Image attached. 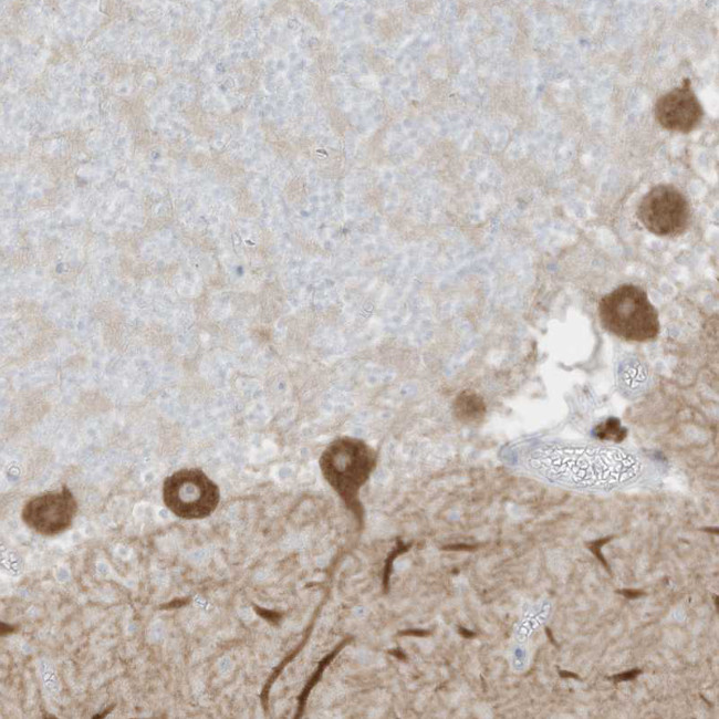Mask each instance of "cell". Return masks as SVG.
I'll return each instance as SVG.
<instances>
[{
	"mask_svg": "<svg viewBox=\"0 0 719 719\" xmlns=\"http://www.w3.org/2000/svg\"><path fill=\"white\" fill-rule=\"evenodd\" d=\"M530 465L549 479L579 484H605L632 478L638 470L626 452L550 446L536 449Z\"/></svg>",
	"mask_w": 719,
	"mask_h": 719,
	"instance_id": "obj_1",
	"label": "cell"
},
{
	"mask_svg": "<svg viewBox=\"0 0 719 719\" xmlns=\"http://www.w3.org/2000/svg\"><path fill=\"white\" fill-rule=\"evenodd\" d=\"M639 673H640V670L634 669V670H631L628 673L617 675V676H615V678L617 680H628V679L635 678Z\"/></svg>",
	"mask_w": 719,
	"mask_h": 719,
	"instance_id": "obj_10",
	"label": "cell"
},
{
	"mask_svg": "<svg viewBox=\"0 0 719 719\" xmlns=\"http://www.w3.org/2000/svg\"><path fill=\"white\" fill-rule=\"evenodd\" d=\"M486 414L483 399L472 392L461 393L455 400L454 415L465 425H477Z\"/></svg>",
	"mask_w": 719,
	"mask_h": 719,
	"instance_id": "obj_8",
	"label": "cell"
},
{
	"mask_svg": "<svg viewBox=\"0 0 719 719\" xmlns=\"http://www.w3.org/2000/svg\"><path fill=\"white\" fill-rule=\"evenodd\" d=\"M622 593H623L626 597H628V598H636V597L643 595L642 592H638V591H632V590H625V591H623Z\"/></svg>",
	"mask_w": 719,
	"mask_h": 719,
	"instance_id": "obj_11",
	"label": "cell"
},
{
	"mask_svg": "<svg viewBox=\"0 0 719 719\" xmlns=\"http://www.w3.org/2000/svg\"><path fill=\"white\" fill-rule=\"evenodd\" d=\"M163 500L178 518L204 519L218 507L220 491L202 470L180 469L164 480Z\"/></svg>",
	"mask_w": 719,
	"mask_h": 719,
	"instance_id": "obj_4",
	"label": "cell"
},
{
	"mask_svg": "<svg viewBox=\"0 0 719 719\" xmlns=\"http://www.w3.org/2000/svg\"><path fill=\"white\" fill-rule=\"evenodd\" d=\"M375 462L374 449L364 440L354 437H340L333 440L320 458L324 478L347 502L356 498Z\"/></svg>",
	"mask_w": 719,
	"mask_h": 719,
	"instance_id": "obj_3",
	"label": "cell"
},
{
	"mask_svg": "<svg viewBox=\"0 0 719 719\" xmlns=\"http://www.w3.org/2000/svg\"><path fill=\"white\" fill-rule=\"evenodd\" d=\"M704 108L698 101L690 80L661 95L655 105V117L668 131L689 133L701 121Z\"/></svg>",
	"mask_w": 719,
	"mask_h": 719,
	"instance_id": "obj_7",
	"label": "cell"
},
{
	"mask_svg": "<svg viewBox=\"0 0 719 719\" xmlns=\"http://www.w3.org/2000/svg\"><path fill=\"white\" fill-rule=\"evenodd\" d=\"M77 503L71 490L48 491L30 499L22 509L23 522L42 535H55L65 531L73 522Z\"/></svg>",
	"mask_w": 719,
	"mask_h": 719,
	"instance_id": "obj_6",
	"label": "cell"
},
{
	"mask_svg": "<svg viewBox=\"0 0 719 719\" xmlns=\"http://www.w3.org/2000/svg\"><path fill=\"white\" fill-rule=\"evenodd\" d=\"M113 707H114V706H111V707L107 708L105 711L101 712L100 715L94 716L93 718H101V717L106 716L107 712H110V711L113 709Z\"/></svg>",
	"mask_w": 719,
	"mask_h": 719,
	"instance_id": "obj_13",
	"label": "cell"
},
{
	"mask_svg": "<svg viewBox=\"0 0 719 719\" xmlns=\"http://www.w3.org/2000/svg\"><path fill=\"white\" fill-rule=\"evenodd\" d=\"M598 316L608 332L626 341H650L660 330L655 306L634 284H622L605 294L598 303Z\"/></svg>",
	"mask_w": 719,
	"mask_h": 719,
	"instance_id": "obj_2",
	"label": "cell"
},
{
	"mask_svg": "<svg viewBox=\"0 0 719 719\" xmlns=\"http://www.w3.org/2000/svg\"><path fill=\"white\" fill-rule=\"evenodd\" d=\"M594 435L598 439L619 442L626 437V429L617 418L611 417L595 427Z\"/></svg>",
	"mask_w": 719,
	"mask_h": 719,
	"instance_id": "obj_9",
	"label": "cell"
},
{
	"mask_svg": "<svg viewBox=\"0 0 719 719\" xmlns=\"http://www.w3.org/2000/svg\"><path fill=\"white\" fill-rule=\"evenodd\" d=\"M13 631H14L13 626L10 627V625H8V624H3V623L1 624V634L2 635H4V633L9 634V633H11Z\"/></svg>",
	"mask_w": 719,
	"mask_h": 719,
	"instance_id": "obj_12",
	"label": "cell"
},
{
	"mask_svg": "<svg viewBox=\"0 0 719 719\" xmlns=\"http://www.w3.org/2000/svg\"><path fill=\"white\" fill-rule=\"evenodd\" d=\"M690 206L685 195L673 185L653 187L639 201L637 218L659 237L681 235L690 221Z\"/></svg>",
	"mask_w": 719,
	"mask_h": 719,
	"instance_id": "obj_5",
	"label": "cell"
}]
</instances>
